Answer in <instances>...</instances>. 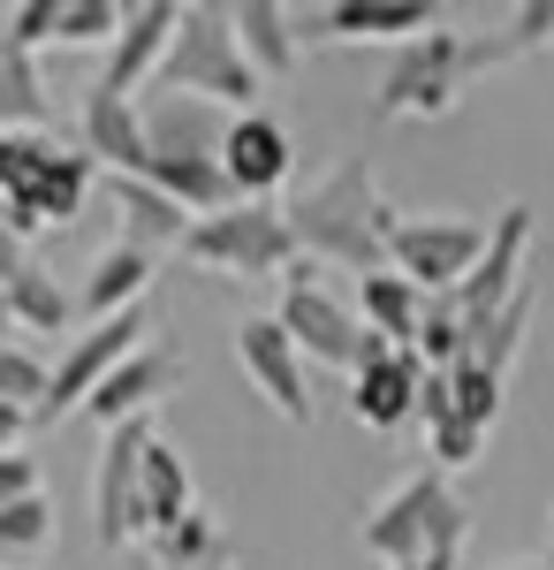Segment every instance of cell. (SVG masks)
Segmentation results:
<instances>
[{
  "label": "cell",
  "mask_w": 554,
  "mask_h": 570,
  "mask_svg": "<svg viewBox=\"0 0 554 570\" xmlns=\"http://www.w3.org/2000/svg\"><path fill=\"white\" fill-rule=\"evenodd\" d=\"M395 206L380 198V183H373V168L365 160H342V168H327V176H311L289 198V228H297L304 259L319 266H349L357 282L365 274H387V236H395Z\"/></svg>",
  "instance_id": "6da1fadb"
},
{
  "label": "cell",
  "mask_w": 554,
  "mask_h": 570,
  "mask_svg": "<svg viewBox=\"0 0 554 570\" xmlns=\"http://www.w3.org/2000/svg\"><path fill=\"white\" fill-rule=\"evenodd\" d=\"M99 160L69 153L39 130H0V220H8V244L23 252L39 228H69L85 214Z\"/></svg>",
  "instance_id": "7a4b0ae2"
},
{
  "label": "cell",
  "mask_w": 554,
  "mask_h": 570,
  "mask_svg": "<svg viewBox=\"0 0 554 570\" xmlns=\"http://www.w3.org/2000/svg\"><path fill=\"white\" fill-rule=\"evenodd\" d=\"M464 532H471V502L456 494V480L426 464V472H410V480L395 487L387 502L365 510V556H380L387 570H410V563H433V556H464Z\"/></svg>",
  "instance_id": "3957f363"
},
{
  "label": "cell",
  "mask_w": 554,
  "mask_h": 570,
  "mask_svg": "<svg viewBox=\"0 0 554 570\" xmlns=\"http://www.w3.org/2000/svg\"><path fill=\"white\" fill-rule=\"evenodd\" d=\"M258 77L244 39H236V8H206V0H190L182 8V31H175L168 61H160V77L152 91H168V99H206V107H228V115H258Z\"/></svg>",
  "instance_id": "277c9868"
},
{
  "label": "cell",
  "mask_w": 554,
  "mask_h": 570,
  "mask_svg": "<svg viewBox=\"0 0 554 570\" xmlns=\"http://www.w3.org/2000/svg\"><path fill=\"white\" fill-rule=\"evenodd\" d=\"M478 85V31H426V39L395 46L380 91H373V122H433Z\"/></svg>",
  "instance_id": "5b68a950"
},
{
  "label": "cell",
  "mask_w": 554,
  "mask_h": 570,
  "mask_svg": "<svg viewBox=\"0 0 554 570\" xmlns=\"http://www.w3.org/2000/svg\"><path fill=\"white\" fill-rule=\"evenodd\" d=\"M182 259L206 274H244V282H289V266L304 259L289 206H228V214L198 220Z\"/></svg>",
  "instance_id": "8992f818"
},
{
  "label": "cell",
  "mask_w": 554,
  "mask_h": 570,
  "mask_svg": "<svg viewBox=\"0 0 554 570\" xmlns=\"http://www.w3.org/2000/svg\"><path fill=\"white\" fill-rule=\"evenodd\" d=\"M486 244H494V220H471V214H403L395 220V236H387V259L403 282H418L426 297H448V289H464L478 259H486Z\"/></svg>",
  "instance_id": "52a82bcc"
},
{
  "label": "cell",
  "mask_w": 554,
  "mask_h": 570,
  "mask_svg": "<svg viewBox=\"0 0 554 570\" xmlns=\"http://www.w3.org/2000/svg\"><path fill=\"white\" fill-rule=\"evenodd\" d=\"M160 426L129 419L99 434V464H91V540L115 556L129 540H145V456H152Z\"/></svg>",
  "instance_id": "ba28073f"
},
{
  "label": "cell",
  "mask_w": 554,
  "mask_h": 570,
  "mask_svg": "<svg viewBox=\"0 0 554 570\" xmlns=\"http://www.w3.org/2000/svg\"><path fill=\"white\" fill-rule=\"evenodd\" d=\"M152 343V312L137 305V312H122V320H91L85 335L61 351V365H53V403H46L31 426H53V419H69V411H85L91 395L107 389L115 373H122L129 357Z\"/></svg>",
  "instance_id": "9c48e42d"
},
{
  "label": "cell",
  "mask_w": 554,
  "mask_h": 570,
  "mask_svg": "<svg viewBox=\"0 0 554 570\" xmlns=\"http://www.w3.org/2000/svg\"><path fill=\"white\" fill-rule=\"evenodd\" d=\"M236 365H244V381L266 395V411L281 419V426H311V389H304V351L297 335L274 320V312H258L236 327Z\"/></svg>",
  "instance_id": "30bf717a"
},
{
  "label": "cell",
  "mask_w": 554,
  "mask_h": 570,
  "mask_svg": "<svg viewBox=\"0 0 554 570\" xmlns=\"http://www.w3.org/2000/svg\"><path fill=\"white\" fill-rule=\"evenodd\" d=\"M532 236H540L532 206H524V198H510V206L494 214V244H486L478 274L456 289V297H464V312H471V327H486L494 312H510L516 297H524V282H532Z\"/></svg>",
  "instance_id": "8fae6325"
},
{
  "label": "cell",
  "mask_w": 554,
  "mask_h": 570,
  "mask_svg": "<svg viewBox=\"0 0 554 570\" xmlns=\"http://www.w3.org/2000/svg\"><path fill=\"white\" fill-rule=\"evenodd\" d=\"M220 168L236 183V206H274V190L297 183V137L274 115H236L228 145H220Z\"/></svg>",
  "instance_id": "7c38bea8"
},
{
  "label": "cell",
  "mask_w": 554,
  "mask_h": 570,
  "mask_svg": "<svg viewBox=\"0 0 554 570\" xmlns=\"http://www.w3.org/2000/svg\"><path fill=\"white\" fill-rule=\"evenodd\" d=\"M441 31V16H433L426 0H335V8H319V16H297V39L304 46H357V39H426Z\"/></svg>",
  "instance_id": "4fadbf2b"
},
{
  "label": "cell",
  "mask_w": 554,
  "mask_h": 570,
  "mask_svg": "<svg viewBox=\"0 0 554 570\" xmlns=\"http://www.w3.org/2000/svg\"><path fill=\"white\" fill-rule=\"evenodd\" d=\"M289 335H297L304 357H319V365H342V373H357V351H365V320L342 305L335 289L319 282V289H281V312H274Z\"/></svg>",
  "instance_id": "5bb4252c"
},
{
  "label": "cell",
  "mask_w": 554,
  "mask_h": 570,
  "mask_svg": "<svg viewBox=\"0 0 554 570\" xmlns=\"http://www.w3.org/2000/svg\"><path fill=\"white\" fill-rule=\"evenodd\" d=\"M0 312H8L16 335H69L85 305H77V289H61L53 266H39L31 252L8 244V266H0ZM69 343H77V335H69Z\"/></svg>",
  "instance_id": "9a60e30c"
},
{
  "label": "cell",
  "mask_w": 554,
  "mask_h": 570,
  "mask_svg": "<svg viewBox=\"0 0 554 570\" xmlns=\"http://www.w3.org/2000/svg\"><path fill=\"white\" fill-rule=\"evenodd\" d=\"M77 130H85V153L99 160V168H115V176H145V168H152V137H145V99L91 85V91H85V115H77Z\"/></svg>",
  "instance_id": "2e32d148"
},
{
  "label": "cell",
  "mask_w": 554,
  "mask_h": 570,
  "mask_svg": "<svg viewBox=\"0 0 554 570\" xmlns=\"http://www.w3.org/2000/svg\"><path fill=\"white\" fill-rule=\"evenodd\" d=\"M426 357L418 351H395L380 365H365V373H349V419L365 426V434H395V426H410L418 419V395H426Z\"/></svg>",
  "instance_id": "e0dca14e"
},
{
  "label": "cell",
  "mask_w": 554,
  "mask_h": 570,
  "mask_svg": "<svg viewBox=\"0 0 554 570\" xmlns=\"http://www.w3.org/2000/svg\"><path fill=\"white\" fill-rule=\"evenodd\" d=\"M175 31H182V8L175 0H137L129 8V23H122V39L107 46V69H99V85L107 91H137L160 77V61H168V46H175Z\"/></svg>",
  "instance_id": "ac0fdd59"
},
{
  "label": "cell",
  "mask_w": 554,
  "mask_h": 570,
  "mask_svg": "<svg viewBox=\"0 0 554 570\" xmlns=\"http://www.w3.org/2000/svg\"><path fill=\"white\" fill-rule=\"evenodd\" d=\"M107 198H115V236L137 244V252H152V259H160V252H182L190 228H198L168 190H152L145 176H115V183H107Z\"/></svg>",
  "instance_id": "d6986e66"
},
{
  "label": "cell",
  "mask_w": 554,
  "mask_h": 570,
  "mask_svg": "<svg viewBox=\"0 0 554 570\" xmlns=\"http://www.w3.org/2000/svg\"><path fill=\"white\" fill-rule=\"evenodd\" d=\"M175 381H182V357H175L168 343H145V351L129 357V365L115 373V381H107V389L91 395L85 411L99 419V434H107V426H129V419H152V403H160Z\"/></svg>",
  "instance_id": "ffe728a7"
},
{
  "label": "cell",
  "mask_w": 554,
  "mask_h": 570,
  "mask_svg": "<svg viewBox=\"0 0 554 570\" xmlns=\"http://www.w3.org/2000/svg\"><path fill=\"white\" fill-rule=\"evenodd\" d=\"M152 252H137V244H107L99 259L85 266V282H77V305L91 312V320H122V312H137L145 305V289H152Z\"/></svg>",
  "instance_id": "44dd1931"
},
{
  "label": "cell",
  "mask_w": 554,
  "mask_h": 570,
  "mask_svg": "<svg viewBox=\"0 0 554 570\" xmlns=\"http://www.w3.org/2000/svg\"><path fill=\"white\" fill-rule=\"evenodd\" d=\"M228 107H206V99H168V91H145V137L152 153H214L228 145Z\"/></svg>",
  "instance_id": "7402d4cb"
},
{
  "label": "cell",
  "mask_w": 554,
  "mask_h": 570,
  "mask_svg": "<svg viewBox=\"0 0 554 570\" xmlns=\"http://www.w3.org/2000/svg\"><path fill=\"white\" fill-rule=\"evenodd\" d=\"M198 510V480H190V456L175 449V441H152V456H145V540H160L175 532L182 518Z\"/></svg>",
  "instance_id": "603a6c76"
},
{
  "label": "cell",
  "mask_w": 554,
  "mask_h": 570,
  "mask_svg": "<svg viewBox=\"0 0 554 570\" xmlns=\"http://www.w3.org/2000/svg\"><path fill=\"white\" fill-rule=\"evenodd\" d=\"M357 320L387 335V343H403V351H418V320H426V289L418 282H403L395 266L387 274H365L357 282Z\"/></svg>",
  "instance_id": "cb8c5ba5"
},
{
  "label": "cell",
  "mask_w": 554,
  "mask_h": 570,
  "mask_svg": "<svg viewBox=\"0 0 554 570\" xmlns=\"http://www.w3.org/2000/svg\"><path fill=\"white\" fill-rule=\"evenodd\" d=\"M236 39H244V53H251V69L274 85V77H289L297 69V16L281 8V0H244L236 8Z\"/></svg>",
  "instance_id": "d4e9b609"
},
{
  "label": "cell",
  "mask_w": 554,
  "mask_h": 570,
  "mask_svg": "<svg viewBox=\"0 0 554 570\" xmlns=\"http://www.w3.org/2000/svg\"><path fill=\"white\" fill-rule=\"evenodd\" d=\"M46 115H53V99H46L39 53L0 46V130H46Z\"/></svg>",
  "instance_id": "484cf974"
},
{
  "label": "cell",
  "mask_w": 554,
  "mask_h": 570,
  "mask_svg": "<svg viewBox=\"0 0 554 570\" xmlns=\"http://www.w3.org/2000/svg\"><path fill=\"white\" fill-rule=\"evenodd\" d=\"M145 548H152V563H160V570H220V556H228V532H220L214 510H190L175 532L145 540Z\"/></svg>",
  "instance_id": "4316f807"
},
{
  "label": "cell",
  "mask_w": 554,
  "mask_h": 570,
  "mask_svg": "<svg viewBox=\"0 0 554 570\" xmlns=\"http://www.w3.org/2000/svg\"><path fill=\"white\" fill-rule=\"evenodd\" d=\"M418 357H426L433 373H456L471 357V312L464 297L448 289V297H426V320H418Z\"/></svg>",
  "instance_id": "83f0119b"
},
{
  "label": "cell",
  "mask_w": 554,
  "mask_h": 570,
  "mask_svg": "<svg viewBox=\"0 0 554 570\" xmlns=\"http://www.w3.org/2000/svg\"><path fill=\"white\" fill-rule=\"evenodd\" d=\"M532 312H540V282H524V297L510 312H494L486 327H471V365H486V373H510L516 351H524V327H532Z\"/></svg>",
  "instance_id": "f1b7e54d"
},
{
  "label": "cell",
  "mask_w": 554,
  "mask_h": 570,
  "mask_svg": "<svg viewBox=\"0 0 554 570\" xmlns=\"http://www.w3.org/2000/svg\"><path fill=\"white\" fill-rule=\"evenodd\" d=\"M46 403H53V373H46L39 351L16 335V343L0 351V411H23V419H39Z\"/></svg>",
  "instance_id": "f546056e"
},
{
  "label": "cell",
  "mask_w": 554,
  "mask_h": 570,
  "mask_svg": "<svg viewBox=\"0 0 554 570\" xmlns=\"http://www.w3.org/2000/svg\"><path fill=\"white\" fill-rule=\"evenodd\" d=\"M129 23V8L115 0H61V39L53 46H115Z\"/></svg>",
  "instance_id": "4dcf8cb0"
},
{
  "label": "cell",
  "mask_w": 554,
  "mask_h": 570,
  "mask_svg": "<svg viewBox=\"0 0 554 570\" xmlns=\"http://www.w3.org/2000/svg\"><path fill=\"white\" fill-rule=\"evenodd\" d=\"M46 39H61V0H8L0 8V46L39 53Z\"/></svg>",
  "instance_id": "1f68e13d"
},
{
  "label": "cell",
  "mask_w": 554,
  "mask_h": 570,
  "mask_svg": "<svg viewBox=\"0 0 554 570\" xmlns=\"http://www.w3.org/2000/svg\"><path fill=\"white\" fill-rule=\"evenodd\" d=\"M53 540V510H46V494H31V502H0V548L23 563L31 548H46Z\"/></svg>",
  "instance_id": "d6a6232c"
},
{
  "label": "cell",
  "mask_w": 554,
  "mask_h": 570,
  "mask_svg": "<svg viewBox=\"0 0 554 570\" xmlns=\"http://www.w3.org/2000/svg\"><path fill=\"white\" fill-rule=\"evenodd\" d=\"M502 381H510V373H486V365H456V411H464L471 426H486V434H494V419H502Z\"/></svg>",
  "instance_id": "836d02e7"
},
{
  "label": "cell",
  "mask_w": 554,
  "mask_h": 570,
  "mask_svg": "<svg viewBox=\"0 0 554 570\" xmlns=\"http://www.w3.org/2000/svg\"><path fill=\"white\" fill-rule=\"evenodd\" d=\"M478 449H486V426H471L464 411H456L448 426H433V434H426V456L441 464V472H464V464L478 456Z\"/></svg>",
  "instance_id": "e575fe53"
},
{
  "label": "cell",
  "mask_w": 554,
  "mask_h": 570,
  "mask_svg": "<svg viewBox=\"0 0 554 570\" xmlns=\"http://www.w3.org/2000/svg\"><path fill=\"white\" fill-rule=\"evenodd\" d=\"M502 31H510L516 53H540V46H554V0H524V8H510V16H502Z\"/></svg>",
  "instance_id": "d590c367"
},
{
  "label": "cell",
  "mask_w": 554,
  "mask_h": 570,
  "mask_svg": "<svg viewBox=\"0 0 554 570\" xmlns=\"http://www.w3.org/2000/svg\"><path fill=\"white\" fill-rule=\"evenodd\" d=\"M456 419V373H426V395H418V426H448Z\"/></svg>",
  "instance_id": "8d00e7d4"
},
{
  "label": "cell",
  "mask_w": 554,
  "mask_h": 570,
  "mask_svg": "<svg viewBox=\"0 0 554 570\" xmlns=\"http://www.w3.org/2000/svg\"><path fill=\"white\" fill-rule=\"evenodd\" d=\"M39 494V464L16 449V456H0V502H31Z\"/></svg>",
  "instance_id": "74e56055"
},
{
  "label": "cell",
  "mask_w": 554,
  "mask_h": 570,
  "mask_svg": "<svg viewBox=\"0 0 554 570\" xmlns=\"http://www.w3.org/2000/svg\"><path fill=\"white\" fill-rule=\"evenodd\" d=\"M410 570H464V556H433V563H410Z\"/></svg>",
  "instance_id": "f35d334b"
},
{
  "label": "cell",
  "mask_w": 554,
  "mask_h": 570,
  "mask_svg": "<svg viewBox=\"0 0 554 570\" xmlns=\"http://www.w3.org/2000/svg\"><path fill=\"white\" fill-rule=\"evenodd\" d=\"M486 570H554V563H486Z\"/></svg>",
  "instance_id": "ab89813d"
},
{
  "label": "cell",
  "mask_w": 554,
  "mask_h": 570,
  "mask_svg": "<svg viewBox=\"0 0 554 570\" xmlns=\"http://www.w3.org/2000/svg\"><path fill=\"white\" fill-rule=\"evenodd\" d=\"M547 563H554V518H547Z\"/></svg>",
  "instance_id": "60d3db41"
}]
</instances>
